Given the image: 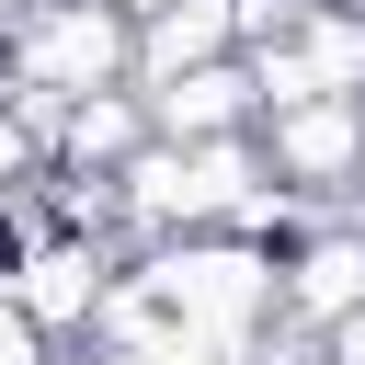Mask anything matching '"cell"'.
<instances>
[{"mask_svg": "<svg viewBox=\"0 0 365 365\" xmlns=\"http://www.w3.org/2000/svg\"><path fill=\"white\" fill-rule=\"evenodd\" d=\"M137 285H148V308L171 331H205V342H251L274 319V251H262V228H171V240H148Z\"/></svg>", "mask_w": 365, "mask_h": 365, "instance_id": "cell-1", "label": "cell"}, {"mask_svg": "<svg viewBox=\"0 0 365 365\" xmlns=\"http://www.w3.org/2000/svg\"><path fill=\"white\" fill-rule=\"evenodd\" d=\"M0 80L46 91V103L114 91V80H137V23L114 0H23V11H0Z\"/></svg>", "mask_w": 365, "mask_h": 365, "instance_id": "cell-2", "label": "cell"}, {"mask_svg": "<svg viewBox=\"0 0 365 365\" xmlns=\"http://www.w3.org/2000/svg\"><path fill=\"white\" fill-rule=\"evenodd\" d=\"M251 137H262V160H274V182L285 194H354L365 182V91H319V103H262L251 114Z\"/></svg>", "mask_w": 365, "mask_h": 365, "instance_id": "cell-3", "label": "cell"}, {"mask_svg": "<svg viewBox=\"0 0 365 365\" xmlns=\"http://www.w3.org/2000/svg\"><path fill=\"white\" fill-rule=\"evenodd\" d=\"M251 80L262 103H319V91H365V11H331L308 0L274 46H251Z\"/></svg>", "mask_w": 365, "mask_h": 365, "instance_id": "cell-4", "label": "cell"}, {"mask_svg": "<svg viewBox=\"0 0 365 365\" xmlns=\"http://www.w3.org/2000/svg\"><path fill=\"white\" fill-rule=\"evenodd\" d=\"M103 285H114V262H103V240L91 228H68V240H34L11 274H0V297L57 342V331H91V308H103Z\"/></svg>", "mask_w": 365, "mask_h": 365, "instance_id": "cell-5", "label": "cell"}, {"mask_svg": "<svg viewBox=\"0 0 365 365\" xmlns=\"http://www.w3.org/2000/svg\"><path fill=\"white\" fill-rule=\"evenodd\" d=\"M354 297H365V217H331V228H308L297 251H274V319L319 331V319H342Z\"/></svg>", "mask_w": 365, "mask_h": 365, "instance_id": "cell-6", "label": "cell"}, {"mask_svg": "<svg viewBox=\"0 0 365 365\" xmlns=\"http://www.w3.org/2000/svg\"><path fill=\"white\" fill-rule=\"evenodd\" d=\"M137 103H148V137H228L262 114V80H251V57H205V68L137 80Z\"/></svg>", "mask_w": 365, "mask_h": 365, "instance_id": "cell-7", "label": "cell"}, {"mask_svg": "<svg viewBox=\"0 0 365 365\" xmlns=\"http://www.w3.org/2000/svg\"><path fill=\"white\" fill-rule=\"evenodd\" d=\"M205 57H251L228 0H160V11H137V80H171V68H205Z\"/></svg>", "mask_w": 365, "mask_h": 365, "instance_id": "cell-8", "label": "cell"}, {"mask_svg": "<svg viewBox=\"0 0 365 365\" xmlns=\"http://www.w3.org/2000/svg\"><path fill=\"white\" fill-rule=\"evenodd\" d=\"M308 342H319V365H365V297H354L342 319H319Z\"/></svg>", "mask_w": 365, "mask_h": 365, "instance_id": "cell-9", "label": "cell"}, {"mask_svg": "<svg viewBox=\"0 0 365 365\" xmlns=\"http://www.w3.org/2000/svg\"><path fill=\"white\" fill-rule=\"evenodd\" d=\"M0 365H46V331H34L11 297H0Z\"/></svg>", "mask_w": 365, "mask_h": 365, "instance_id": "cell-10", "label": "cell"}, {"mask_svg": "<svg viewBox=\"0 0 365 365\" xmlns=\"http://www.w3.org/2000/svg\"><path fill=\"white\" fill-rule=\"evenodd\" d=\"M114 11H125V23H137V11H160V0H114Z\"/></svg>", "mask_w": 365, "mask_h": 365, "instance_id": "cell-11", "label": "cell"}]
</instances>
